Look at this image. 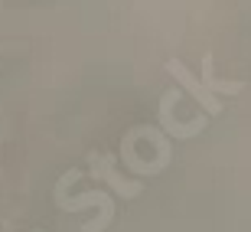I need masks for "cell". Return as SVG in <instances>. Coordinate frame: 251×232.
<instances>
[{
	"mask_svg": "<svg viewBox=\"0 0 251 232\" xmlns=\"http://www.w3.org/2000/svg\"><path fill=\"white\" fill-rule=\"evenodd\" d=\"M202 82L209 85V92H215V95H242V92H245V82H242V79H232V82L215 79L212 53H205V56H202Z\"/></svg>",
	"mask_w": 251,
	"mask_h": 232,
	"instance_id": "obj_6",
	"label": "cell"
},
{
	"mask_svg": "<svg viewBox=\"0 0 251 232\" xmlns=\"http://www.w3.org/2000/svg\"><path fill=\"white\" fill-rule=\"evenodd\" d=\"M179 102V88H167V92L160 95V102H157V124L163 131H167L173 141H189V138H196V134H202L205 131V124H209V118H189V121H183V118H173V105Z\"/></svg>",
	"mask_w": 251,
	"mask_h": 232,
	"instance_id": "obj_4",
	"label": "cell"
},
{
	"mask_svg": "<svg viewBox=\"0 0 251 232\" xmlns=\"http://www.w3.org/2000/svg\"><path fill=\"white\" fill-rule=\"evenodd\" d=\"M167 72L173 75V79H176V82L183 85V88H186L189 95H193L196 102H199V108H202V112L209 115V118L222 115V95L209 92V85H205V82H199V79H196V75L186 69V62H183V59H176V56H173V59H167Z\"/></svg>",
	"mask_w": 251,
	"mask_h": 232,
	"instance_id": "obj_5",
	"label": "cell"
},
{
	"mask_svg": "<svg viewBox=\"0 0 251 232\" xmlns=\"http://www.w3.org/2000/svg\"><path fill=\"white\" fill-rule=\"evenodd\" d=\"M52 200L62 213H85V209H98V219L85 223L82 232H104L108 226L114 223V196L104 193V190H92V193L82 196H65V186L56 183L52 186Z\"/></svg>",
	"mask_w": 251,
	"mask_h": 232,
	"instance_id": "obj_2",
	"label": "cell"
},
{
	"mask_svg": "<svg viewBox=\"0 0 251 232\" xmlns=\"http://www.w3.org/2000/svg\"><path fill=\"white\" fill-rule=\"evenodd\" d=\"M163 128L137 124L121 138V164L137 176H160L173 164V144Z\"/></svg>",
	"mask_w": 251,
	"mask_h": 232,
	"instance_id": "obj_1",
	"label": "cell"
},
{
	"mask_svg": "<svg viewBox=\"0 0 251 232\" xmlns=\"http://www.w3.org/2000/svg\"><path fill=\"white\" fill-rule=\"evenodd\" d=\"M88 174L95 176V180H104V183L111 186L114 196H121V200H137L140 193H144V180H127V176H121V170H118V157L114 154H88Z\"/></svg>",
	"mask_w": 251,
	"mask_h": 232,
	"instance_id": "obj_3",
	"label": "cell"
}]
</instances>
